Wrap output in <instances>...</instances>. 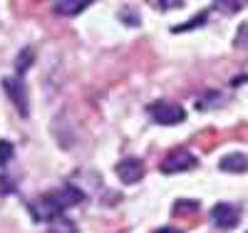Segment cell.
<instances>
[{
  "label": "cell",
  "mask_w": 248,
  "mask_h": 233,
  "mask_svg": "<svg viewBox=\"0 0 248 233\" xmlns=\"http://www.w3.org/2000/svg\"><path fill=\"white\" fill-rule=\"evenodd\" d=\"M3 90L8 92V97L13 99V104L17 107L20 114H28V90L20 77H5L3 79Z\"/></svg>",
  "instance_id": "obj_5"
},
{
  "label": "cell",
  "mask_w": 248,
  "mask_h": 233,
  "mask_svg": "<svg viewBox=\"0 0 248 233\" xmlns=\"http://www.w3.org/2000/svg\"><path fill=\"white\" fill-rule=\"evenodd\" d=\"M216 8H221V10H226V13H238L246 3H236V0H231V3H226V0H223V3H214Z\"/></svg>",
  "instance_id": "obj_12"
},
{
  "label": "cell",
  "mask_w": 248,
  "mask_h": 233,
  "mask_svg": "<svg viewBox=\"0 0 248 233\" xmlns=\"http://www.w3.org/2000/svg\"><path fill=\"white\" fill-rule=\"evenodd\" d=\"M196 164H199V159L189 149H184V146H181V149H174L167 159H164L159 169L164 174H176V171H189V169H194Z\"/></svg>",
  "instance_id": "obj_3"
},
{
  "label": "cell",
  "mask_w": 248,
  "mask_h": 233,
  "mask_svg": "<svg viewBox=\"0 0 248 233\" xmlns=\"http://www.w3.org/2000/svg\"><path fill=\"white\" fill-rule=\"evenodd\" d=\"M206 23V13H201V15H196L194 20H191V23H186L181 30H191V28H196V25H203ZM174 32H179V30H174Z\"/></svg>",
  "instance_id": "obj_13"
},
{
  "label": "cell",
  "mask_w": 248,
  "mask_h": 233,
  "mask_svg": "<svg viewBox=\"0 0 248 233\" xmlns=\"http://www.w3.org/2000/svg\"><path fill=\"white\" fill-rule=\"evenodd\" d=\"M114 171H117L122 184H137L144 174H147V166H144V161L137 159V156H127V159H122L117 164Z\"/></svg>",
  "instance_id": "obj_4"
},
{
  "label": "cell",
  "mask_w": 248,
  "mask_h": 233,
  "mask_svg": "<svg viewBox=\"0 0 248 233\" xmlns=\"http://www.w3.org/2000/svg\"><path fill=\"white\" fill-rule=\"evenodd\" d=\"M218 169H221V171H226V174H243V171H248V156L246 154H238V152L226 154L218 161Z\"/></svg>",
  "instance_id": "obj_7"
},
{
  "label": "cell",
  "mask_w": 248,
  "mask_h": 233,
  "mask_svg": "<svg viewBox=\"0 0 248 233\" xmlns=\"http://www.w3.org/2000/svg\"><path fill=\"white\" fill-rule=\"evenodd\" d=\"M147 112H149V117H152L156 124H161V126H174V124H179V122L186 119V112H184L181 104L169 102V99L152 102L149 107H147Z\"/></svg>",
  "instance_id": "obj_2"
},
{
  "label": "cell",
  "mask_w": 248,
  "mask_h": 233,
  "mask_svg": "<svg viewBox=\"0 0 248 233\" xmlns=\"http://www.w3.org/2000/svg\"><path fill=\"white\" fill-rule=\"evenodd\" d=\"M30 62H32V50H23V55H17V62H15L17 75H23L30 67Z\"/></svg>",
  "instance_id": "obj_9"
},
{
  "label": "cell",
  "mask_w": 248,
  "mask_h": 233,
  "mask_svg": "<svg viewBox=\"0 0 248 233\" xmlns=\"http://www.w3.org/2000/svg\"><path fill=\"white\" fill-rule=\"evenodd\" d=\"M156 233H181L179 228H171V226H167V228H159Z\"/></svg>",
  "instance_id": "obj_14"
},
{
  "label": "cell",
  "mask_w": 248,
  "mask_h": 233,
  "mask_svg": "<svg viewBox=\"0 0 248 233\" xmlns=\"http://www.w3.org/2000/svg\"><path fill=\"white\" fill-rule=\"evenodd\" d=\"M211 218L221 228H233L241 221V208L233 206V203H216L211 208Z\"/></svg>",
  "instance_id": "obj_6"
},
{
  "label": "cell",
  "mask_w": 248,
  "mask_h": 233,
  "mask_svg": "<svg viewBox=\"0 0 248 233\" xmlns=\"http://www.w3.org/2000/svg\"><path fill=\"white\" fill-rule=\"evenodd\" d=\"M65 233H75V231H72V228H67V231H65Z\"/></svg>",
  "instance_id": "obj_15"
},
{
  "label": "cell",
  "mask_w": 248,
  "mask_h": 233,
  "mask_svg": "<svg viewBox=\"0 0 248 233\" xmlns=\"http://www.w3.org/2000/svg\"><path fill=\"white\" fill-rule=\"evenodd\" d=\"M199 211V201H176L174 214H194Z\"/></svg>",
  "instance_id": "obj_11"
},
{
  "label": "cell",
  "mask_w": 248,
  "mask_h": 233,
  "mask_svg": "<svg viewBox=\"0 0 248 233\" xmlns=\"http://www.w3.org/2000/svg\"><path fill=\"white\" fill-rule=\"evenodd\" d=\"M79 201H85V194L77 186H62L57 191H50L45 196L30 201V214L35 221H52L62 216V211H67L70 206H77Z\"/></svg>",
  "instance_id": "obj_1"
},
{
  "label": "cell",
  "mask_w": 248,
  "mask_h": 233,
  "mask_svg": "<svg viewBox=\"0 0 248 233\" xmlns=\"http://www.w3.org/2000/svg\"><path fill=\"white\" fill-rule=\"evenodd\" d=\"M87 5L90 3H85V0H60V3H55V13L57 15H77Z\"/></svg>",
  "instance_id": "obj_8"
},
{
  "label": "cell",
  "mask_w": 248,
  "mask_h": 233,
  "mask_svg": "<svg viewBox=\"0 0 248 233\" xmlns=\"http://www.w3.org/2000/svg\"><path fill=\"white\" fill-rule=\"evenodd\" d=\"M13 154H15V149H13V144L10 141H0V166H5L10 159H13Z\"/></svg>",
  "instance_id": "obj_10"
}]
</instances>
